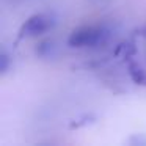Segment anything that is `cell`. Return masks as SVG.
<instances>
[{
  "mask_svg": "<svg viewBox=\"0 0 146 146\" xmlns=\"http://www.w3.org/2000/svg\"><path fill=\"white\" fill-rule=\"evenodd\" d=\"M108 35V30L101 24H90L82 25L72 30L68 38V44L74 49H86L101 46Z\"/></svg>",
  "mask_w": 146,
  "mask_h": 146,
  "instance_id": "1",
  "label": "cell"
},
{
  "mask_svg": "<svg viewBox=\"0 0 146 146\" xmlns=\"http://www.w3.org/2000/svg\"><path fill=\"white\" fill-rule=\"evenodd\" d=\"M54 25V17L47 13H36L22 24L19 30L21 38H33L49 32Z\"/></svg>",
  "mask_w": 146,
  "mask_h": 146,
  "instance_id": "2",
  "label": "cell"
},
{
  "mask_svg": "<svg viewBox=\"0 0 146 146\" xmlns=\"http://www.w3.org/2000/svg\"><path fill=\"white\" fill-rule=\"evenodd\" d=\"M7 66H8V55L5 52H2V57H0V71L7 72Z\"/></svg>",
  "mask_w": 146,
  "mask_h": 146,
  "instance_id": "3",
  "label": "cell"
}]
</instances>
